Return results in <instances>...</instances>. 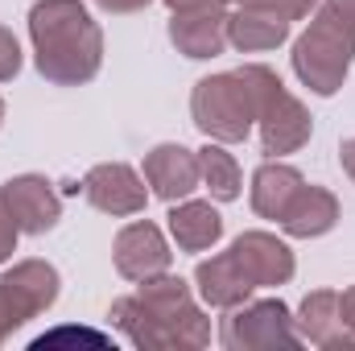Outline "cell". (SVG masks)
<instances>
[{
    "mask_svg": "<svg viewBox=\"0 0 355 351\" xmlns=\"http://www.w3.org/2000/svg\"><path fill=\"white\" fill-rule=\"evenodd\" d=\"M0 120H4V103H0Z\"/></svg>",
    "mask_w": 355,
    "mask_h": 351,
    "instance_id": "obj_28",
    "label": "cell"
},
{
    "mask_svg": "<svg viewBox=\"0 0 355 351\" xmlns=\"http://www.w3.org/2000/svg\"><path fill=\"white\" fill-rule=\"evenodd\" d=\"M261 103V67H244L236 75H211L194 87V124L215 141H244Z\"/></svg>",
    "mask_w": 355,
    "mask_h": 351,
    "instance_id": "obj_3",
    "label": "cell"
},
{
    "mask_svg": "<svg viewBox=\"0 0 355 351\" xmlns=\"http://www.w3.org/2000/svg\"><path fill=\"white\" fill-rule=\"evenodd\" d=\"M107 12H137V8H145L149 0H99Z\"/></svg>",
    "mask_w": 355,
    "mask_h": 351,
    "instance_id": "obj_25",
    "label": "cell"
},
{
    "mask_svg": "<svg viewBox=\"0 0 355 351\" xmlns=\"http://www.w3.org/2000/svg\"><path fill=\"white\" fill-rule=\"evenodd\" d=\"M339 314H343L347 327H355V289H347V293L339 298Z\"/></svg>",
    "mask_w": 355,
    "mask_h": 351,
    "instance_id": "obj_26",
    "label": "cell"
},
{
    "mask_svg": "<svg viewBox=\"0 0 355 351\" xmlns=\"http://www.w3.org/2000/svg\"><path fill=\"white\" fill-rule=\"evenodd\" d=\"M29 33L37 50V71L50 83L79 87L99 71L103 37L79 0H42L29 12Z\"/></svg>",
    "mask_w": 355,
    "mask_h": 351,
    "instance_id": "obj_1",
    "label": "cell"
},
{
    "mask_svg": "<svg viewBox=\"0 0 355 351\" xmlns=\"http://www.w3.org/2000/svg\"><path fill=\"white\" fill-rule=\"evenodd\" d=\"M58 293V273L42 261L17 264L4 281H0V327H21L29 314L46 310Z\"/></svg>",
    "mask_w": 355,
    "mask_h": 351,
    "instance_id": "obj_5",
    "label": "cell"
},
{
    "mask_svg": "<svg viewBox=\"0 0 355 351\" xmlns=\"http://www.w3.org/2000/svg\"><path fill=\"white\" fill-rule=\"evenodd\" d=\"M285 306L281 302H261V306H252V310H244V314H236L227 327H240L244 335H232V339H223L227 348H240V343H297L293 335H289V327H285Z\"/></svg>",
    "mask_w": 355,
    "mask_h": 351,
    "instance_id": "obj_16",
    "label": "cell"
},
{
    "mask_svg": "<svg viewBox=\"0 0 355 351\" xmlns=\"http://www.w3.org/2000/svg\"><path fill=\"white\" fill-rule=\"evenodd\" d=\"M285 33H289V21L265 8H240L236 17H227V42L240 50H272L285 42Z\"/></svg>",
    "mask_w": 355,
    "mask_h": 351,
    "instance_id": "obj_14",
    "label": "cell"
},
{
    "mask_svg": "<svg viewBox=\"0 0 355 351\" xmlns=\"http://www.w3.org/2000/svg\"><path fill=\"white\" fill-rule=\"evenodd\" d=\"M17 223H12V215H8V207H4V198H0V261L12 252V244H17Z\"/></svg>",
    "mask_w": 355,
    "mask_h": 351,
    "instance_id": "obj_23",
    "label": "cell"
},
{
    "mask_svg": "<svg viewBox=\"0 0 355 351\" xmlns=\"http://www.w3.org/2000/svg\"><path fill=\"white\" fill-rule=\"evenodd\" d=\"M83 194L91 198V207L107 211V215H137L145 207V186L128 166H95L83 182Z\"/></svg>",
    "mask_w": 355,
    "mask_h": 351,
    "instance_id": "obj_8",
    "label": "cell"
},
{
    "mask_svg": "<svg viewBox=\"0 0 355 351\" xmlns=\"http://www.w3.org/2000/svg\"><path fill=\"white\" fill-rule=\"evenodd\" d=\"M232 257L240 261V268L248 273L252 285H281V281H289V273H293L289 248H285L281 240L265 236V232L240 236V240L232 244Z\"/></svg>",
    "mask_w": 355,
    "mask_h": 351,
    "instance_id": "obj_9",
    "label": "cell"
},
{
    "mask_svg": "<svg viewBox=\"0 0 355 351\" xmlns=\"http://www.w3.org/2000/svg\"><path fill=\"white\" fill-rule=\"evenodd\" d=\"M21 71V50H17V37L8 29H0V79H12Z\"/></svg>",
    "mask_w": 355,
    "mask_h": 351,
    "instance_id": "obj_21",
    "label": "cell"
},
{
    "mask_svg": "<svg viewBox=\"0 0 355 351\" xmlns=\"http://www.w3.org/2000/svg\"><path fill=\"white\" fill-rule=\"evenodd\" d=\"M145 178H149V186L162 194V198H186L194 186H198V157L190 153V149H182V145H157L149 157H145Z\"/></svg>",
    "mask_w": 355,
    "mask_h": 351,
    "instance_id": "obj_10",
    "label": "cell"
},
{
    "mask_svg": "<svg viewBox=\"0 0 355 351\" xmlns=\"http://www.w3.org/2000/svg\"><path fill=\"white\" fill-rule=\"evenodd\" d=\"M302 186H306L302 174L289 170V166H261L257 178H252V207H257V215L281 219L285 207L293 203V194H297Z\"/></svg>",
    "mask_w": 355,
    "mask_h": 351,
    "instance_id": "obj_17",
    "label": "cell"
},
{
    "mask_svg": "<svg viewBox=\"0 0 355 351\" xmlns=\"http://www.w3.org/2000/svg\"><path fill=\"white\" fill-rule=\"evenodd\" d=\"M355 58V0H322L318 17L293 46L297 79L318 95H335Z\"/></svg>",
    "mask_w": 355,
    "mask_h": 351,
    "instance_id": "obj_2",
    "label": "cell"
},
{
    "mask_svg": "<svg viewBox=\"0 0 355 351\" xmlns=\"http://www.w3.org/2000/svg\"><path fill=\"white\" fill-rule=\"evenodd\" d=\"M339 162H343V170L355 178V137H352V141H343V149H339Z\"/></svg>",
    "mask_w": 355,
    "mask_h": 351,
    "instance_id": "obj_27",
    "label": "cell"
},
{
    "mask_svg": "<svg viewBox=\"0 0 355 351\" xmlns=\"http://www.w3.org/2000/svg\"><path fill=\"white\" fill-rule=\"evenodd\" d=\"M75 335H79L83 343H99V348H107V339H103V335H95V331H71V327H67V331H54V335H42V339H37L33 348H50V343H62V339H75Z\"/></svg>",
    "mask_w": 355,
    "mask_h": 351,
    "instance_id": "obj_22",
    "label": "cell"
},
{
    "mask_svg": "<svg viewBox=\"0 0 355 351\" xmlns=\"http://www.w3.org/2000/svg\"><path fill=\"white\" fill-rule=\"evenodd\" d=\"M257 120H261V141L265 153H293L310 141V116L306 108L281 87V79L261 67V103H257Z\"/></svg>",
    "mask_w": 355,
    "mask_h": 351,
    "instance_id": "obj_4",
    "label": "cell"
},
{
    "mask_svg": "<svg viewBox=\"0 0 355 351\" xmlns=\"http://www.w3.org/2000/svg\"><path fill=\"white\" fill-rule=\"evenodd\" d=\"M12 223L21 232H46L58 223V194L50 190V182L37 174H25V178H12L4 190H0Z\"/></svg>",
    "mask_w": 355,
    "mask_h": 351,
    "instance_id": "obj_6",
    "label": "cell"
},
{
    "mask_svg": "<svg viewBox=\"0 0 355 351\" xmlns=\"http://www.w3.org/2000/svg\"><path fill=\"white\" fill-rule=\"evenodd\" d=\"M331 318H339V298H335V293H314V298H306V306H302V327H306L310 339L331 343V331H327Z\"/></svg>",
    "mask_w": 355,
    "mask_h": 351,
    "instance_id": "obj_19",
    "label": "cell"
},
{
    "mask_svg": "<svg viewBox=\"0 0 355 351\" xmlns=\"http://www.w3.org/2000/svg\"><path fill=\"white\" fill-rule=\"evenodd\" d=\"M194 277H198V289H202V298H207L211 306H236V302H244V298L257 289L232 252H223V257H215V261H202Z\"/></svg>",
    "mask_w": 355,
    "mask_h": 351,
    "instance_id": "obj_13",
    "label": "cell"
},
{
    "mask_svg": "<svg viewBox=\"0 0 355 351\" xmlns=\"http://www.w3.org/2000/svg\"><path fill=\"white\" fill-rule=\"evenodd\" d=\"M170 37L182 54L190 58H215L227 46V17L219 8H198V12H174Z\"/></svg>",
    "mask_w": 355,
    "mask_h": 351,
    "instance_id": "obj_11",
    "label": "cell"
},
{
    "mask_svg": "<svg viewBox=\"0 0 355 351\" xmlns=\"http://www.w3.org/2000/svg\"><path fill=\"white\" fill-rule=\"evenodd\" d=\"M335 219H339V203L318 186H302L293 194V203L285 207V215H281L289 236H322V232L335 228Z\"/></svg>",
    "mask_w": 355,
    "mask_h": 351,
    "instance_id": "obj_12",
    "label": "cell"
},
{
    "mask_svg": "<svg viewBox=\"0 0 355 351\" xmlns=\"http://www.w3.org/2000/svg\"><path fill=\"white\" fill-rule=\"evenodd\" d=\"M244 8H265V12H277V17H285V21H297V17H306L318 0H240Z\"/></svg>",
    "mask_w": 355,
    "mask_h": 351,
    "instance_id": "obj_20",
    "label": "cell"
},
{
    "mask_svg": "<svg viewBox=\"0 0 355 351\" xmlns=\"http://www.w3.org/2000/svg\"><path fill=\"white\" fill-rule=\"evenodd\" d=\"M116 268L132 281H149L170 268V248L153 223H132L116 240Z\"/></svg>",
    "mask_w": 355,
    "mask_h": 351,
    "instance_id": "obj_7",
    "label": "cell"
},
{
    "mask_svg": "<svg viewBox=\"0 0 355 351\" xmlns=\"http://www.w3.org/2000/svg\"><path fill=\"white\" fill-rule=\"evenodd\" d=\"M198 170H202V182L211 186L215 198L227 203V198L240 194V166H236L232 153H223V149H202V153H198Z\"/></svg>",
    "mask_w": 355,
    "mask_h": 351,
    "instance_id": "obj_18",
    "label": "cell"
},
{
    "mask_svg": "<svg viewBox=\"0 0 355 351\" xmlns=\"http://www.w3.org/2000/svg\"><path fill=\"white\" fill-rule=\"evenodd\" d=\"M174 12H198V8H219L223 0H166Z\"/></svg>",
    "mask_w": 355,
    "mask_h": 351,
    "instance_id": "obj_24",
    "label": "cell"
},
{
    "mask_svg": "<svg viewBox=\"0 0 355 351\" xmlns=\"http://www.w3.org/2000/svg\"><path fill=\"white\" fill-rule=\"evenodd\" d=\"M170 232H174V240L186 252H202V248H211L219 240L223 219H219V211L211 203H182V207L170 211Z\"/></svg>",
    "mask_w": 355,
    "mask_h": 351,
    "instance_id": "obj_15",
    "label": "cell"
}]
</instances>
